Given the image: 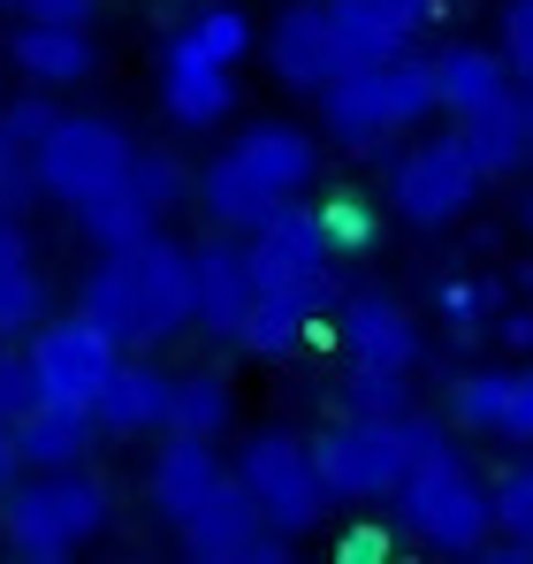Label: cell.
Here are the masks:
<instances>
[{"label": "cell", "mask_w": 533, "mask_h": 564, "mask_svg": "<svg viewBox=\"0 0 533 564\" xmlns=\"http://www.w3.org/2000/svg\"><path fill=\"white\" fill-rule=\"evenodd\" d=\"M77 313L91 328H107L122 351L153 359L161 344H176L183 328H198V275H191V245H176L168 229H153L145 245H122V252H99L91 260L85 290H77Z\"/></svg>", "instance_id": "cell-1"}, {"label": "cell", "mask_w": 533, "mask_h": 564, "mask_svg": "<svg viewBox=\"0 0 533 564\" xmlns=\"http://www.w3.org/2000/svg\"><path fill=\"white\" fill-rule=\"evenodd\" d=\"M320 176V138L305 122H244L206 169H198V214L214 221V237H260L282 206H297Z\"/></svg>", "instance_id": "cell-2"}, {"label": "cell", "mask_w": 533, "mask_h": 564, "mask_svg": "<svg viewBox=\"0 0 533 564\" xmlns=\"http://www.w3.org/2000/svg\"><path fill=\"white\" fill-rule=\"evenodd\" d=\"M313 107H320V138H328V145L381 153V145H396V138H412L420 122H435V115H443V93H435V54L366 62V69H351L336 93H320Z\"/></svg>", "instance_id": "cell-3"}, {"label": "cell", "mask_w": 533, "mask_h": 564, "mask_svg": "<svg viewBox=\"0 0 533 564\" xmlns=\"http://www.w3.org/2000/svg\"><path fill=\"white\" fill-rule=\"evenodd\" d=\"M107 519H115V488L91 466L31 473L0 503V542H8L15 564H77V550L107 534Z\"/></svg>", "instance_id": "cell-4"}, {"label": "cell", "mask_w": 533, "mask_h": 564, "mask_svg": "<svg viewBox=\"0 0 533 564\" xmlns=\"http://www.w3.org/2000/svg\"><path fill=\"white\" fill-rule=\"evenodd\" d=\"M396 534L420 542L427 557H457L472 564L480 550H496V480L457 458H435V466H412V480L396 488Z\"/></svg>", "instance_id": "cell-5"}, {"label": "cell", "mask_w": 533, "mask_h": 564, "mask_svg": "<svg viewBox=\"0 0 533 564\" xmlns=\"http://www.w3.org/2000/svg\"><path fill=\"white\" fill-rule=\"evenodd\" d=\"M138 153H145V145H138L115 115H62L54 138L39 145V191L85 221L91 206H107V198L130 191Z\"/></svg>", "instance_id": "cell-6"}, {"label": "cell", "mask_w": 533, "mask_h": 564, "mask_svg": "<svg viewBox=\"0 0 533 564\" xmlns=\"http://www.w3.org/2000/svg\"><path fill=\"white\" fill-rule=\"evenodd\" d=\"M237 480L260 503L274 542H297V534H313L328 519V488H320V466H313V435H297V427H252L244 451H237Z\"/></svg>", "instance_id": "cell-7"}, {"label": "cell", "mask_w": 533, "mask_h": 564, "mask_svg": "<svg viewBox=\"0 0 533 564\" xmlns=\"http://www.w3.org/2000/svg\"><path fill=\"white\" fill-rule=\"evenodd\" d=\"M488 191V169L472 161L465 130H443V138H420L389 161V214L404 229H449L480 206Z\"/></svg>", "instance_id": "cell-8"}, {"label": "cell", "mask_w": 533, "mask_h": 564, "mask_svg": "<svg viewBox=\"0 0 533 564\" xmlns=\"http://www.w3.org/2000/svg\"><path fill=\"white\" fill-rule=\"evenodd\" d=\"M313 466H320V488L328 503H396V488L412 480V443H404V420H328L313 435Z\"/></svg>", "instance_id": "cell-9"}, {"label": "cell", "mask_w": 533, "mask_h": 564, "mask_svg": "<svg viewBox=\"0 0 533 564\" xmlns=\"http://www.w3.org/2000/svg\"><path fill=\"white\" fill-rule=\"evenodd\" d=\"M31 367H39V397L69 404V412H99L107 381L122 375V344L107 328H91L85 313H54L31 336Z\"/></svg>", "instance_id": "cell-10"}, {"label": "cell", "mask_w": 533, "mask_h": 564, "mask_svg": "<svg viewBox=\"0 0 533 564\" xmlns=\"http://www.w3.org/2000/svg\"><path fill=\"white\" fill-rule=\"evenodd\" d=\"M260 54H266V77H274L282 93H305V99L336 93V85L351 77V54H344V39H336V23H328L320 0H290V8L266 23Z\"/></svg>", "instance_id": "cell-11"}, {"label": "cell", "mask_w": 533, "mask_h": 564, "mask_svg": "<svg viewBox=\"0 0 533 564\" xmlns=\"http://www.w3.org/2000/svg\"><path fill=\"white\" fill-rule=\"evenodd\" d=\"M336 344H344L351 367H381V375H420V359H427V328L389 290H344Z\"/></svg>", "instance_id": "cell-12"}, {"label": "cell", "mask_w": 533, "mask_h": 564, "mask_svg": "<svg viewBox=\"0 0 533 564\" xmlns=\"http://www.w3.org/2000/svg\"><path fill=\"white\" fill-rule=\"evenodd\" d=\"M191 275H198V336L237 344L252 305H260V275H252V245L244 237H206L191 245Z\"/></svg>", "instance_id": "cell-13"}, {"label": "cell", "mask_w": 533, "mask_h": 564, "mask_svg": "<svg viewBox=\"0 0 533 564\" xmlns=\"http://www.w3.org/2000/svg\"><path fill=\"white\" fill-rule=\"evenodd\" d=\"M161 107H168L176 130H221L237 115V69H221L214 54H198L183 23L161 46Z\"/></svg>", "instance_id": "cell-14"}, {"label": "cell", "mask_w": 533, "mask_h": 564, "mask_svg": "<svg viewBox=\"0 0 533 564\" xmlns=\"http://www.w3.org/2000/svg\"><path fill=\"white\" fill-rule=\"evenodd\" d=\"M320 8H328V23L344 39L351 69H366V62H404L412 39L443 15V0H320Z\"/></svg>", "instance_id": "cell-15"}, {"label": "cell", "mask_w": 533, "mask_h": 564, "mask_svg": "<svg viewBox=\"0 0 533 564\" xmlns=\"http://www.w3.org/2000/svg\"><path fill=\"white\" fill-rule=\"evenodd\" d=\"M229 480H237V466H221V451H214V443L161 435V451H153V466H145V496H153V511H161L168 527H191V519H198Z\"/></svg>", "instance_id": "cell-16"}, {"label": "cell", "mask_w": 533, "mask_h": 564, "mask_svg": "<svg viewBox=\"0 0 533 564\" xmlns=\"http://www.w3.org/2000/svg\"><path fill=\"white\" fill-rule=\"evenodd\" d=\"M336 305H344V275L260 282V305H252V321H244L237 351H244V359H282V351H297V344H305V328H313L320 313H336Z\"/></svg>", "instance_id": "cell-17"}, {"label": "cell", "mask_w": 533, "mask_h": 564, "mask_svg": "<svg viewBox=\"0 0 533 564\" xmlns=\"http://www.w3.org/2000/svg\"><path fill=\"white\" fill-rule=\"evenodd\" d=\"M252 275L260 282H320V275H336V237H328V214H320L313 198L282 206L260 237H252Z\"/></svg>", "instance_id": "cell-18"}, {"label": "cell", "mask_w": 533, "mask_h": 564, "mask_svg": "<svg viewBox=\"0 0 533 564\" xmlns=\"http://www.w3.org/2000/svg\"><path fill=\"white\" fill-rule=\"evenodd\" d=\"M435 93H443V115L449 122H472V115H488L496 99H519V69L503 62V46H488V39H457L435 54Z\"/></svg>", "instance_id": "cell-19"}, {"label": "cell", "mask_w": 533, "mask_h": 564, "mask_svg": "<svg viewBox=\"0 0 533 564\" xmlns=\"http://www.w3.org/2000/svg\"><path fill=\"white\" fill-rule=\"evenodd\" d=\"M46 275H39V252L23 237V214L0 206V344H31L46 328Z\"/></svg>", "instance_id": "cell-20"}, {"label": "cell", "mask_w": 533, "mask_h": 564, "mask_svg": "<svg viewBox=\"0 0 533 564\" xmlns=\"http://www.w3.org/2000/svg\"><path fill=\"white\" fill-rule=\"evenodd\" d=\"M168 420H176V375H161L153 359H122V375L99 397V427L115 443H145V435H168Z\"/></svg>", "instance_id": "cell-21"}, {"label": "cell", "mask_w": 533, "mask_h": 564, "mask_svg": "<svg viewBox=\"0 0 533 564\" xmlns=\"http://www.w3.org/2000/svg\"><path fill=\"white\" fill-rule=\"evenodd\" d=\"M8 62H15V77H23V85H39V93H77L91 69H99V46H91V31H62V23H15Z\"/></svg>", "instance_id": "cell-22"}, {"label": "cell", "mask_w": 533, "mask_h": 564, "mask_svg": "<svg viewBox=\"0 0 533 564\" xmlns=\"http://www.w3.org/2000/svg\"><path fill=\"white\" fill-rule=\"evenodd\" d=\"M443 420L457 435H488V443H511V420H519V367H465L443 397Z\"/></svg>", "instance_id": "cell-23"}, {"label": "cell", "mask_w": 533, "mask_h": 564, "mask_svg": "<svg viewBox=\"0 0 533 564\" xmlns=\"http://www.w3.org/2000/svg\"><path fill=\"white\" fill-rule=\"evenodd\" d=\"M99 435H107L99 412H69V404H39V412L15 427L23 466H31V473H77V466H91V443H99Z\"/></svg>", "instance_id": "cell-24"}, {"label": "cell", "mask_w": 533, "mask_h": 564, "mask_svg": "<svg viewBox=\"0 0 533 564\" xmlns=\"http://www.w3.org/2000/svg\"><path fill=\"white\" fill-rule=\"evenodd\" d=\"M427 305H435V321H443L457 344L496 336V321L511 313L503 305V275H435L427 282Z\"/></svg>", "instance_id": "cell-25"}, {"label": "cell", "mask_w": 533, "mask_h": 564, "mask_svg": "<svg viewBox=\"0 0 533 564\" xmlns=\"http://www.w3.org/2000/svg\"><path fill=\"white\" fill-rule=\"evenodd\" d=\"M183 534V557H221V550H252V542H266V519L260 503L244 496V480H229L191 527H176Z\"/></svg>", "instance_id": "cell-26"}, {"label": "cell", "mask_w": 533, "mask_h": 564, "mask_svg": "<svg viewBox=\"0 0 533 564\" xmlns=\"http://www.w3.org/2000/svg\"><path fill=\"white\" fill-rule=\"evenodd\" d=\"M237 427V389L229 375H214V367H198V375H176V420H168V435H191V443H221Z\"/></svg>", "instance_id": "cell-27"}, {"label": "cell", "mask_w": 533, "mask_h": 564, "mask_svg": "<svg viewBox=\"0 0 533 564\" xmlns=\"http://www.w3.org/2000/svg\"><path fill=\"white\" fill-rule=\"evenodd\" d=\"M457 130H465V145H472V161L488 169V184L511 176V169H526V93L496 99L488 115H472V122H457Z\"/></svg>", "instance_id": "cell-28"}, {"label": "cell", "mask_w": 533, "mask_h": 564, "mask_svg": "<svg viewBox=\"0 0 533 564\" xmlns=\"http://www.w3.org/2000/svg\"><path fill=\"white\" fill-rule=\"evenodd\" d=\"M420 397L412 375H381V367H344L336 381V420H412Z\"/></svg>", "instance_id": "cell-29"}, {"label": "cell", "mask_w": 533, "mask_h": 564, "mask_svg": "<svg viewBox=\"0 0 533 564\" xmlns=\"http://www.w3.org/2000/svg\"><path fill=\"white\" fill-rule=\"evenodd\" d=\"M183 31H191V46H198V54H214L221 69H244V62L260 54V39H266V31L244 15V8H237V0H214V8L183 15Z\"/></svg>", "instance_id": "cell-30"}, {"label": "cell", "mask_w": 533, "mask_h": 564, "mask_svg": "<svg viewBox=\"0 0 533 564\" xmlns=\"http://www.w3.org/2000/svg\"><path fill=\"white\" fill-rule=\"evenodd\" d=\"M130 198H138L153 221H168L176 206H198V169H191L183 153H168V145H145V153H138V176H130Z\"/></svg>", "instance_id": "cell-31"}, {"label": "cell", "mask_w": 533, "mask_h": 564, "mask_svg": "<svg viewBox=\"0 0 533 564\" xmlns=\"http://www.w3.org/2000/svg\"><path fill=\"white\" fill-rule=\"evenodd\" d=\"M496 534L511 550H533V458H511L496 473Z\"/></svg>", "instance_id": "cell-32"}, {"label": "cell", "mask_w": 533, "mask_h": 564, "mask_svg": "<svg viewBox=\"0 0 533 564\" xmlns=\"http://www.w3.org/2000/svg\"><path fill=\"white\" fill-rule=\"evenodd\" d=\"M77 229H85V237L99 245V252H122V245H145V237H153L161 221H153V214H145V206H138L130 191H122V198H107V206H91V214L77 221Z\"/></svg>", "instance_id": "cell-33"}, {"label": "cell", "mask_w": 533, "mask_h": 564, "mask_svg": "<svg viewBox=\"0 0 533 564\" xmlns=\"http://www.w3.org/2000/svg\"><path fill=\"white\" fill-rule=\"evenodd\" d=\"M39 367H31V344H0V427H23L39 412Z\"/></svg>", "instance_id": "cell-34"}, {"label": "cell", "mask_w": 533, "mask_h": 564, "mask_svg": "<svg viewBox=\"0 0 533 564\" xmlns=\"http://www.w3.org/2000/svg\"><path fill=\"white\" fill-rule=\"evenodd\" d=\"M31 198H39V153L0 122V206H15V214H31Z\"/></svg>", "instance_id": "cell-35"}, {"label": "cell", "mask_w": 533, "mask_h": 564, "mask_svg": "<svg viewBox=\"0 0 533 564\" xmlns=\"http://www.w3.org/2000/svg\"><path fill=\"white\" fill-rule=\"evenodd\" d=\"M320 214H328V237H336V252H366L373 245V206L358 198V191H336V198H320Z\"/></svg>", "instance_id": "cell-36"}, {"label": "cell", "mask_w": 533, "mask_h": 564, "mask_svg": "<svg viewBox=\"0 0 533 564\" xmlns=\"http://www.w3.org/2000/svg\"><path fill=\"white\" fill-rule=\"evenodd\" d=\"M503 62L519 69V85L533 93V0H503Z\"/></svg>", "instance_id": "cell-37"}, {"label": "cell", "mask_w": 533, "mask_h": 564, "mask_svg": "<svg viewBox=\"0 0 533 564\" xmlns=\"http://www.w3.org/2000/svg\"><path fill=\"white\" fill-rule=\"evenodd\" d=\"M99 0H23V23H62V31H91Z\"/></svg>", "instance_id": "cell-38"}, {"label": "cell", "mask_w": 533, "mask_h": 564, "mask_svg": "<svg viewBox=\"0 0 533 564\" xmlns=\"http://www.w3.org/2000/svg\"><path fill=\"white\" fill-rule=\"evenodd\" d=\"M336 564H389V534H381V527H344Z\"/></svg>", "instance_id": "cell-39"}, {"label": "cell", "mask_w": 533, "mask_h": 564, "mask_svg": "<svg viewBox=\"0 0 533 564\" xmlns=\"http://www.w3.org/2000/svg\"><path fill=\"white\" fill-rule=\"evenodd\" d=\"M496 344H503V351H519V359L533 367V305H511V313L496 321Z\"/></svg>", "instance_id": "cell-40"}, {"label": "cell", "mask_w": 533, "mask_h": 564, "mask_svg": "<svg viewBox=\"0 0 533 564\" xmlns=\"http://www.w3.org/2000/svg\"><path fill=\"white\" fill-rule=\"evenodd\" d=\"M23 480H31V466H23V443H15V427H0V503H8Z\"/></svg>", "instance_id": "cell-41"}, {"label": "cell", "mask_w": 533, "mask_h": 564, "mask_svg": "<svg viewBox=\"0 0 533 564\" xmlns=\"http://www.w3.org/2000/svg\"><path fill=\"white\" fill-rule=\"evenodd\" d=\"M183 564H290V557H282V542L266 534V542H252V550H221V557H183Z\"/></svg>", "instance_id": "cell-42"}, {"label": "cell", "mask_w": 533, "mask_h": 564, "mask_svg": "<svg viewBox=\"0 0 533 564\" xmlns=\"http://www.w3.org/2000/svg\"><path fill=\"white\" fill-rule=\"evenodd\" d=\"M511 451H533V367H519V420H511Z\"/></svg>", "instance_id": "cell-43"}, {"label": "cell", "mask_w": 533, "mask_h": 564, "mask_svg": "<svg viewBox=\"0 0 533 564\" xmlns=\"http://www.w3.org/2000/svg\"><path fill=\"white\" fill-rule=\"evenodd\" d=\"M472 564H533V550H511V542H496V550H480Z\"/></svg>", "instance_id": "cell-44"}, {"label": "cell", "mask_w": 533, "mask_h": 564, "mask_svg": "<svg viewBox=\"0 0 533 564\" xmlns=\"http://www.w3.org/2000/svg\"><path fill=\"white\" fill-rule=\"evenodd\" d=\"M526 169H533V93H526Z\"/></svg>", "instance_id": "cell-45"}, {"label": "cell", "mask_w": 533, "mask_h": 564, "mask_svg": "<svg viewBox=\"0 0 533 564\" xmlns=\"http://www.w3.org/2000/svg\"><path fill=\"white\" fill-rule=\"evenodd\" d=\"M519 229H526V237H533V191H526V206H519Z\"/></svg>", "instance_id": "cell-46"}, {"label": "cell", "mask_w": 533, "mask_h": 564, "mask_svg": "<svg viewBox=\"0 0 533 564\" xmlns=\"http://www.w3.org/2000/svg\"><path fill=\"white\" fill-rule=\"evenodd\" d=\"M519 282H526V297H533V268H526V275H519Z\"/></svg>", "instance_id": "cell-47"}, {"label": "cell", "mask_w": 533, "mask_h": 564, "mask_svg": "<svg viewBox=\"0 0 533 564\" xmlns=\"http://www.w3.org/2000/svg\"><path fill=\"white\" fill-rule=\"evenodd\" d=\"M0 8H23V0H0Z\"/></svg>", "instance_id": "cell-48"}]
</instances>
